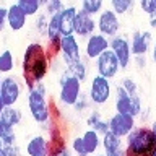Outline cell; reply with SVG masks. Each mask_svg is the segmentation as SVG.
I'll return each instance as SVG.
<instances>
[{
  "instance_id": "cell-39",
  "label": "cell",
  "mask_w": 156,
  "mask_h": 156,
  "mask_svg": "<svg viewBox=\"0 0 156 156\" xmlns=\"http://www.w3.org/2000/svg\"><path fill=\"white\" fill-rule=\"evenodd\" d=\"M54 156H73V153H72L70 146H65V148H63V150H60L57 154H54Z\"/></svg>"
},
{
  "instance_id": "cell-7",
  "label": "cell",
  "mask_w": 156,
  "mask_h": 156,
  "mask_svg": "<svg viewBox=\"0 0 156 156\" xmlns=\"http://www.w3.org/2000/svg\"><path fill=\"white\" fill-rule=\"evenodd\" d=\"M120 31V18L111 8H104L96 18V33L106 36L107 39L115 37Z\"/></svg>"
},
{
  "instance_id": "cell-33",
  "label": "cell",
  "mask_w": 156,
  "mask_h": 156,
  "mask_svg": "<svg viewBox=\"0 0 156 156\" xmlns=\"http://www.w3.org/2000/svg\"><path fill=\"white\" fill-rule=\"evenodd\" d=\"M101 119H104V117H102V114L98 109H91L90 112H88V115H86V125H88V129H93V127H94L98 122H99Z\"/></svg>"
},
{
  "instance_id": "cell-22",
  "label": "cell",
  "mask_w": 156,
  "mask_h": 156,
  "mask_svg": "<svg viewBox=\"0 0 156 156\" xmlns=\"http://www.w3.org/2000/svg\"><path fill=\"white\" fill-rule=\"evenodd\" d=\"M81 138H83V143H85L88 156L98 154V151L101 150V136L98 135L93 129H86L85 132H83Z\"/></svg>"
},
{
  "instance_id": "cell-43",
  "label": "cell",
  "mask_w": 156,
  "mask_h": 156,
  "mask_svg": "<svg viewBox=\"0 0 156 156\" xmlns=\"http://www.w3.org/2000/svg\"><path fill=\"white\" fill-rule=\"evenodd\" d=\"M150 129H151V132H153V135H154V138H156V120H153V122H151Z\"/></svg>"
},
{
  "instance_id": "cell-11",
  "label": "cell",
  "mask_w": 156,
  "mask_h": 156,
  "mask_svg": "<svg viewBox=\"0 0 156 156\" xmlns=\"http://www.w3.org/2000/svg\"><path fill=\"white\" fill-rule=\"evenodd\" d=\"M109 42L111 39H107L106 36H102L99 33L91 34L90 37L85 39V47H83V57L88 62L96 60L101 54H104L106 51H109Z\"/></svg>"
},
{
  "instance_id": "cell-26",
  "label": "cell",
  "mask_w": 156,
  "mask_h": 156,
  "mask_svg": "<svg viewBox=\"0 0 156 156\" xmlns=\"http://www.w3.org/2000/svg\"><path fill=\"white\" fill-rule=\"evenodd\" d=\"M135 7V2L133 0H112L109 3V8L114 12L117 16L120 15H127L129 12H132Z\"/></svg>"
},
{
  "instance_id": "cell-10",
  "label": "cell",
  "mask_w": 156,
  "mask_h": 156,
  "mask_svg": "<svg viewBox=\"0 0 156 156\" xmlns=\"http://www.w3.org/2000/svg\"><path fill=\"white\" fill-rule=\"evenodd\" d=\"M83 57V49L80 44V39H78L75 34H70V36H62L60 39V58L65 65H70V63L80 60Z\"/></svg>"
},
{
  "instance_id": "cell-6",
  "label": "cell",
  "mask_w": 156,
  "mask_h": 156,
  "mask_svg": "<svg viewBox=\"0 0 156 156\" xmlns=\"http://www.w3.org/2000/svg\"><path fill=\"white\" fill-rule=\"evenodd\" d=\"M112 93H114V88H112V81L106 80L99 75H94L90 81V86H88V98H90L91 104L102 107L106 106L107 102L111 101Z\"/></svg>"
},
{
  "instance_id": "cell-15",
  "label": "cell",
  "mask_w": 156,
  "mask_h": 156,
  "mask_svg": "<svg viewBox=\"0 0 156 156\" xmlns=\"http://www.w3.org/2000/svg\"><path fill=\"white\" fill-rule=\"evenodd\" d=\"M96 33V18L86 15L85 12H81L78 8L76 16H75V24H73V34L76 37H90L91 34Z\"/></svg>"
},
{
  "instance_id": "cell-3",
  "label": "cell",
  "mask_w": 156,
  "mask_h": 156,
  "mask_svg": "<svg viewBox=\"0 0 156 156\" xmlns=\"http://www.w3.org/2000/svg\"><path fill=\"white\" fill-rule=\"evenodd\" d=\"M125 156H150L156 148V138L150 127L136 125L124 138Z\"/></svg>"
},
{
  "instance_id": "cell-36",
  "label": "cell",
  "mask_w": 156,
  "mask_h": 156,
  "mask_svg": "<svg viewBox=\"0 0 156 156\" xmlns=\"http://www.w3.org/2000/svg\"><path fill=\"white\" fill-rule=\"evenodd\" d=\"M7 16H8V7L0 5V31H3V28L7 26Z\"/></svg>"
},
{
  "instance_id": "cell-21",
  "label": "cell",
  "mask_w": 156,
  "mask_h": 156,
  "mask_svg": "<svg viewBox=\"0 0 156 156\" xmlns=\"http://www.w3.org/2000/svg\"><path fill=\"white\" fill-rule=\"evenodd\" d=\"M65 70L70 73L72 76H75L80 83H85L88 80V73H90V67H88V60L85 57H81L80 60L65 65Z\"/></svg>"
},
{
  "instance_id": "cell-13",
  "label": "cell",
  "mask_w": 156,
  "mask_h": 156,
  "mask_svg": "<svg viewBox=\"0 0 156 156\" xmlns=\"http://www.w3.org/2000/svg\"><path fill=\"white\" fill-rule=\"evenodd\" d=\"M107 122H109V132L114 133L115 136H119V138H122V140H124L125 136L136 127V119L135 117L117 114V112H114V114L107 119Z\"/></svg>"
},
{
  "instance_id": "cell-44",
  "label": "cell",
  "mask_w": 156,
  "mask_h": 156,
  "mask_svg": "<svg viewBox=\"0 0 156 156\" xmlns=\"http://www.w3.org/2000/svg\"><path fill=\"white\" fill-rule=\"evenodd\" d=\"M0 156H7V153H5V148L2 145V141H0Z\"/></svg>"
},
{
  "instance_id": "cell-38",
  "label": "cell",
  "mask_w": 156,
  "mask_h": 156,
  "mask_svg": "<svg viewBox=\"0 0 156 156\" xmlns=\"http://www.w3.org/2000/svg\"><path fill=\"white\" fill-rule=\"evenodd\" d=\"M132 62H136V68H145L146 67V55H140V57H133Z\"/></svg>"
},
{
  "instance_id": "cell-31",
  "label": "cell",
  "mask_w": 156,
  "mask_h": 156,
  "mask_svg": "<svg viewBox=\"0 0 156 156\" xmlns=\"http://www.w3.org/2000/svg\"><path fill=\"white\" fill-rule=\"evenodd\" d=\"M119 86L124 90L125 93H129V94H138V85H136V81L133 80V78L130 76H124L119 83Z\"/></svg>"
},
{
  "instance_id": "cell-46",
  "label": "cell",
  "mask_w": 156,
  "mask_h": 156,
  "mask_svg": "<svg viewBox=\"0 0 156 156\" xmlns=\"http://www.w3.org/2000/svg\"><path fill=\"white\" fill-rule=\"evenodd\" d=\"M104 156H125V151H124V153H115V154H106L104 153Z\"/></svg>"
},
{
  "instance_id": "cell-24",
  "label": "cell",
  "mask_w": 156,
  "mask_h": 156,
  "mask_svg": "<svg viewBox=\"0 0 156 156\" xmlns=\"http://www.w3.org/2000/svg\"><path fill=\"white\" fill-rule=\"evenodd\" d=\"M15 70V55L10 49L0 52V73L2 75H12V72Z\"/></svg>"
},
{
  "instance_id": "cell-5",
  "label": "cell",
  "mask_w": 156,
  "mask_h": 156,
  "mask_svg": "<svg viewBox=\"0 0 156 156\" xmlns=\"http://www.w3.org/2000/svg\"><path fill=\"white\" fill-rule=\"evenodd\" d=\"M114 109L117 114H124L130 117H138L143 111V102L140 94H129L119 85H115L114 90Z\"/></svg>"
},
{
  "instance_id": "cell-37",
  "label": "cell",
  "mask_w": 156,
  "mask_h": 156,
  "mask_svg": "<svg viewBox=\"0 0 156 156\" xmlns=\"http://www.w3.org/2000/svg\"><path fill=\"white\" fill-rule=\"evenodd\" d=\"M5 153H7V156H23L21 154V148H20V145H13V146H7L5 148Z\"/></svg>"
},
{
  "instance_id": "cell-35",
  "label": "cell",
  "mask_w": 156,
  "mask_h": 156,
  "mask_svg": "<svg viewBox=\"0 0 156 156\" xmlns=\"http://www.w3.org/2000/svg\"><path fill=\"white\" fill-rule=\"evenodd\" d=\"M93 130L96 132L99 136H102V135H106L107 132H109V122H107V119H101L98 124L93 127Z\"/></svg>"
},
{
  "instance_id": "cell-12",
  "label": "cell",
  "mask_w": 156,
  "mask_h": 156,
  "mask_svg": "<svg viewBox=\"0 0 156 156\" xmlns=\"http://www.w3.org/2000/svg\"><path fill=\"white\" fill-rule=\"evenodd\" d=\"M109 49L114 52V55L117 57V60L120 63V68H129L132 63V51H130V41L127 36H122V34H117L115 37L111 39L109 42Z\"/></svg>"
},
{
  "instance_id": "cell-23",
  "label": "cell",
  "mask_w": 156,
  "mask_h": 156,
  "mask_svg": "<svg viewBox=\"0 0 156 156\" xmlns=\"http://www.w3.org/2000/svg\"><path fill=\"white\" fill-rule=\"evenodd\" d=\"M46 0H18L16 5L21 8V12L26 15V16H36L39 13V10L44 7Z\"/></svg>"
},
{
  "instance_id": "cell-9",
  "label": "cell",
  "mask_w": 156,
  "mask_h": 156,
  "mask_svg": "<svg viewBox=\"0 0 156 156\" xmlns=\"http://www.w3.org/2000/svg\"><path fill=\"white\" fill-rule=\"evenodd\" d=\"M94 67H96V75H99L106 80H114L117 75L120 73V63L117 60V57L114 55V52L106 51L104 54H101L99 57L94 60Z\"/></svg>"
},
{
  "instance_id": "cell-41",
  "label": "cell",
  "mask_w": 156,
  "mask_h": 156,
  "mask_svg": "<svg viewBox=\"0 0 156 156\" xmlns=\"http://www.w3.org/2000/svg\"><path fill=\"white\" fill-rule=\"evenodd\" d=\"M150 28H151V29H156V16L150 18Z\"/></svg>"
},
{
  "instance_id": "cell-40",
  "label": "cell",
  "mask_w": 156,
  "mask_h": 156,
  "mask_svg": "<svg viewBox=\"0 0 156 156\" xmlns=\"http://www.w3.org/2000/svg\"><path fill=\"white\" fill-rule=\"evenodd\" d=\"M150 54H151V60L156 63V41H153V46L150 49Z\"/></svg>"
},
{
  "instance_id": "cell-29",
  "label": "cell",
  "mask_w": 156,
  "mask_h": 156,
  "mask_svg": "<svg viewBox=\"0 0 156 156\" xmlns=\"http://www.w3.org/2000/svg\"><path fill=\"white\" fill-rule=\"evenodd\" d=\"M63 8H65V3L60 2V0H46V3H44V13H46L47 16L60 13Z\"/></svg>"
},
{
  "instance_id": "cell-14",
  "label": "cell",
  "mask_w": 156,
  "mask_h": 156,
  "mask_svg": "<svg viewBox=\"0 0 156 156\" xmlns=\"http://www.w3.org/2000/svg\"><path fill=\"white\" fill-rule=\"evenodd\" d=\"M130 51H132V55L133 57H140V55H146L150 52L151 46H153V34L151 31H136L132 33L130 36Z\"/></svg>"
},
{
  "instance_id": "cell-27",
  "label": "cell",
  "mask_w": 156,
  "mask_h": 156,
  "mask_svg": "<svg viewBox=\"0 0 156 156\" xmlns=\"http://www.w3.org/2000/svg\"><path fill=\"white\" fill-rule=\"evenodd\" d=\"M47 26H49V16L46 13H37L34 16V29H36V33L41 37H46Z\"/></svg>"
},
{
  "instance_id": "cell-49",
  "label": "cell",
  "mask_w": 156,
  "mask_h": 156,
  "mask_svg": "<svg viewBox=\"0 0 156 156\" xmlns=\"http://www.w3.org/2000/svg\"><path fill=\"white\" fill-rule=\"evenodd\" d=\"M154 16H156V0H154ZM153 18V16H151Z\"/></svg>"
},
{
  "instance_id": "cell-48",
  "label": "cell",
  "mask_w": 156,
  "mask_h": 156,
  "mask_svg": "<svg viewBox=\"0 0 156 156\" xmlns=\"http://www.w3.org/2000/svg\"><path fill=\"white\" fill-rule=\"evenodd\" d=\"M150 156H156V148H154V150H153V153H151V154H150Z\"/></svg>"
},
{
  "instance_id": "cell-30",
  "label": "cell",
  "mask_w": 156,
  "mask_h": 156,
  "mask_svg": "<svg viewBox=\"0 0 156 156\" xmlns=\"http://www.w3.org/2000/svg\"><path fill=\"white\" fill-rule=\"evenodd\" d=\"M70 150H72V153L75 154V156H88L81 135H80V136H73V138H72V141H70Z\"/></svg>"
},
{
  "instance_id": "cell-45",
  "label": "cell",
  "mask_w": 156,
  "mask_h": 156,
  "mask_svg": "<svg viewBox=\"0 0 156 156\" xmlns=\"http://www.w3.org/2000/svg\"><path fill=\"white\" fill-rule=\"evenodd\" d=\"M3 132H5V127L2 125V122H0V138H2V135H3Z\"/></svg>"
},
{
  "instance_id": "cell-32",
  "label": "cell",
  "mask_w": 156,
  "mask_h": 156,
  "mask_svg": "<svg viewBox=\"0 0 156 156\" xmlns=\"http://www.w3.org/2000/svg\"><path fill=\"white\" fill-rule=\"evenodd\" d=\"M0 141H2L3 148L16 145V132L12 130V129H5V132H3V135H2V138H0Z\"/></svg>"
},
{
  "instance_id": "cell-25",
  "label": "cell",
  "mask_w": 156,
  "mask_h": 156,
  "mask_svg": "<svg viewBox=\"0 0 156 156\" xmlns=\"http://www.w3.org/2000/svg\"><path fill=\"white\" fill-rule=\"evenodd\" d=\"M80 10L94 18L104 10V3H102L101 0H83L81 5H80Z\"/></svg>"
},
{
  "instance_id": "cell-17",
  "label": "cell",
  "mask_w": 156,
  "mask_h": 156,
  "mask_svg": "<svg viewBox=\"0 0 156 156\" xmlns=\"http://www.w3.org/2000/svg\"><path fill=\"white\" fill-rule=\"evenodd\" d=\"M8 7V16H7V26L12 31H21L28 23V16L21 12V8L16 5V2L7 5Z\"/></svg>"
},
{
  "instance_id": "cell-47",
  "label": "cell",
  "mask_w": 156,
  "mask_h": 156,
  "mask_svg": "<svg viewBox=\"0 0 156 156\" xmlns=\"http://www.w3.org/2000/svg\"><path fill=\"white\" fill-rule=\"evenodd\" d=\"M2 81H3V75L0 73V88H2Z\"/></svg>"
},
{
  "instance_id": "cell-50",
  "label": "cell",
  "mask_w": 156,
  "mask_h": 156,
  "mask_svg": "<svg viewBox=\"0 0 156 156\" xmlns=\"http://www.w3.org/2000/svg\"><path fill=\"white\" fill-rule=\"evenodd\" d=\"M93 156H104V153H98V154H93Z\"/></svg>"
},
{
  "instance_id": "cell-28",
  "label": "cell",
  "mask_w": 156,
  "mask_h": 156,
  "mask_svg": "<svg viewBox=\"0 0 156 156\" xmlns=\"http://www.w3.org/2000/svg\"><path fill=\"white\" fill-rule=\"evenodd\" d=\"M91 101H90V98H88L86 93H81V96L78 98V101L75 102V106L72 107L75 112H78V114H83V112H90L91 111Z\"/></svg>"
},
{
  "instance_id": "cell-20",
  "label": "cell",
  "mask_w": 156,
  "mask_h": 156,
  "mask_svg": "<svg viewBox=\"0 0 156 156\" xmlns=\"http://www.w3.org/2000/svg\"><path fill=\"white\" fill-rule=\"evenodd\" d=\"M23 120V112L20 107L16 106H12V107H5L3 114L0 115V122H2V125L5 129H12L15 130V127L21 124Z\"/></svg>"
},
{
  "instance_id": "cell-34",
  "label": "cell",
  "mask_w": 156,
  "mask_h": 156,
  "mask_svg": "<svg viewBox=\"0 0 156 156\" xmlns=\"http://www.w3.org/2000/svg\"><path fill=\"white\" fill-rule=\"evenodd\" d=\"M138 5L143 10V13H146L150 18L154 16V0H141Z\"/></svg>"
},
{
  "instance_id": "cell-19",
  "label": "cell",
  "mask_w": 156,
  "mask_h": 156,
  "mask_svg": "<svg viewBox=\"0 0 156 156\" xmlns=\"http://www.w3.org/2000/svg\"><path fill=\"white\" fill-rule=\"evenodd\" d=\"M101 148L106 154H115V153H124L125 151V143L124 140L115 136L114 133L107 132L106 135L101 136Z\"/></svg>"
},
{
  "instance_id": "cell-8",
  "label": "cell",
  "mask_w": 156,
  "mask_h": 156,
  "mask_svg": "<svg viewBox=\"0 0 156 156\" xmlns=\"http://www.w3.org/2000/svg\"><path fill=\"white\" fill-rule=\"evenodd\" d=\"M23 90H24V85L20 81L18 76H15V75L3 76L2 88H0V96H2L5 106L7 107L16 106L20 98L23 94Z\"/></svg>"
},
{
  "instance_id": "cell-1",
  "label": "cell",
  "mask_w": 156,
  "mask_h": 156,
  "mask_svg": "<svg viewBox=\"0 0 156 156\" xmlns=\"http://www.w3.org/2000/svg\"><path fill=\"white\" fill-rule=\"evenodd\" d=\"M52 65V58L49 57L46 44L33 41L29 42L21 57V78L26 91H31L37 83L46 80Z\"/></svg>"
},
{
  "instance_id": "cell-18",
  "label": "cell",
  "mask_w": 156,
  "mask_h": 156,
  "mask_svg": "<svg viewBox=\"0 0 156 156\" xmlns=\"http://www.w3.org/2000/svg\"><path fill=\"white\" fill-rule=\"evenodd\" d=\"M76 5H65V8L60 12V34L62 36H70L73 34V24L76 16Z\"/></svg>"
},
{
  "instance_id": "cell-16",
  "label": "cell",
  "mask_w": 156,
  "mask_h": 156,
  "mask_svg": "<svg viewBox=\"0 0 156 156\" xmlns=\"http://www.w3.org/2000/svg\"><path fill=\"white\" fill-rule=\"evenodd\" d=\"M28 156H49V138L42 133L33 135L24 145Z\"/></svg>"
},
{
  "instance_id": "cell-42",
  "label": "cell",
  "mask_w": 156,
  "mask_h": 156,
  "mask_svg": "<svg viewBox=\"0 0 156 156\" xmlns=\"http://www.w3.org/2000/svg\"><path fill=\"white\" fill-rule=\"evenodd\" d=\"M5 107H7V106H5V102H3V99H2V96H0V115H2V114H3V111H5Z\"/></svg>"
},
{
  "instance_id": "cell-2",
  "label": "cell",
  "mask_w": 156,
  "mask_h": 156,
  "mask_svg": "<svg viewBox=\"0 0 156 156\" xmlns=\"http://www.w3.org/2000/svg\"><path fill=\"white\" fill-rule=\"evenodd\" d=\"M28 111L31 114L33 120L39 125H51L52 122V106L49 99L47 86L42 83H37L31 91L26 94Z\"/></svg>"
},
{
  "instance_id": "cell-4",
  "label": "cell",
  "mask_w": 156,
  "mask_h": 156,
  "mask_svg": "<svg viewBox=\"0 0 156 156\" xmlns=\"http://www.w3.org/2000/svg\"><path fill=\"white\" fill-rule=\"evenodd\" d=\"M81 85L75 76H72L65 68L58 75V104L63 107H73L81 96Z\"/></svg>"
}]
</instances>
